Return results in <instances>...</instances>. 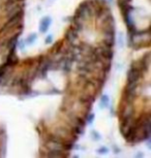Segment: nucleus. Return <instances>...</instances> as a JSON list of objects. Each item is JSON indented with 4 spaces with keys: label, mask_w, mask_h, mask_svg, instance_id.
I'll return each instance as SVG.
<instances>
[{
    "label": "nucleus",
    "mask_w": 151,
    "mask_h": 158,
    "mask_svg": "<svg viewBox=\"0 0 151 158\" xmlns=\"http://www.w3.org/2000/svg\"><path fill=\"white\" fill-rule=\"evenodd\" d=\"M75 16L80 18L86 23L93 18V6L90 0H84L79 4L78 8L75 11Z\"/></svg>",
    "instance_id": "1"
},
{
    "label": "nucleus",
    "mask_w": 151,
    "mask_h": 158,
    "mask_svg": "<svg viewBox=\"0 0 151 158\" xmlns=\"http://www.w3.org/2000/svg\"><path fill=\"white\" fill-rule=\"evenodd\" d=\"M23 18H24V14H21L20 16L14 18V19L5 21L3 23V25L0 27V37L3 36L5 33H7L8 31L13 30V29L23 27V26H24Z\"/></svg>",
    "instance_id": "2"
},
{
    "label": "nucleus",
    "mask_w": 151,
    "mask_h": 158,
    "mask_svg": "<svg viewBox=\"0 0 151 158\" xmlns=\"http://www.w3.org/2000/svg\"><path fill=\"white\" fill-rule=\"evenodd\" d=\"M135 113H136L135 102H127V101L121 99V106L119 110L120 121L132 118L135 116Z\"/></svg>",
    "instance_id": "3"
},
{
    "label": "nucleus",
    "mask_w": 151,
    "mask_h": 158,
    "mask_svg": "<svg viewBox=\"0 0 151 158\" xmlns=\"http://www.w3.org/2000/svg\"><path fill=\"white\" fill-rule=\"evenodd\" d=\"M150 61H151V54H150L149 52H148L145 55L142 56L140 59L132 61L131 67L137 68V69H140L143 73H147L148 70H149Z\"/></svg>",
    "instance_id": "4"
},
{
    "label": "nucleus",
    "mask_w": 151,
    "mask_h": 158,
    "mask_svg": "<svg viewBox=\"0 0 151 158\" xmlns=\"http://www.w3.org/2000/svg\"><path fill=\"white\" fill-rule=\"evenodd\" d=\"M94 53L100 59H105V60H112L114 56V51L112 47H108L102 43L94 48Z\"/></svg>",
    "instance_id": "5"
},
{
    "label": "nucleus",
    "mask_w": 151,
    "mask_h": 158,
    "mask_svg": "<svg viewBox=\"0 0 151 158\" xmlns=\"http://www.w3.org/2000/svg\"><path fill=\"white\" fill-rule=\"evenodd\" d=\"M64 40H65L67 44H70V46H77V44H80L79 40V33L77 31L73 30V28H69L65 31V34H64Z\"/></svg>",
    "instance_id": "6"
},
{
    "label": "nucleus",
    "mask_w": 151,
    "mask_h": 158,
    "mask_svg": "<svg viewBox=\"0 0 151 158\" xmlns=\"http://www.w3.org/2000/svg\"><path fill=\"white\" fill-rule=\"evenodd\" d=\"M144 77V73H142L140 69L137 68H132L131 67L127 71L126 74V80L127 83H132V82H141L142 77Z\"/></svg>",
    "instance_id": "7"
},
{
    "label": "nucleus",
    "mask_w": 151,
    "mask_h": 158,
    "mask_svg": "<svg viewBox=\"0 0 151 158\" xmlns=\"http://www.w3.org/2000/svg\"><path fill=\"white\" fill-rule=\"evenodd\" d=\"M44 147H45L47 150H50V151L69 152V151H67V149L65 148V146L59 144V143L50 141V139H44Z\"/></svg>",
    "instance_id": "8"
},
{
    "label": "nucleus",
    "mask_w": 151,
    "mask_h": 158,
    "mask_svg": "<svg viewBox=\"0 0 151 158\" xmlns=\"http://www.w3.org/2000/svg\"><path fill=\"white\" fill-rule=\"evenodd\" d=\"M20 60H19V57L17 56V51H10L7 52V55L5 57V61H4V64L7 65L10 67H14L19 63Z\"/></svg>",
    "instance_id": "9"
},
{
    "label": "nucleus",
    "mask_w": 151,
    "mask_h": 158,
    "mask_svg": "<svg viewBox=\"0 0 151 158\" xmlns=\"http://www.w3.org/2000/svg\"><path fill=\"white\" fill-rule=\"evenodd\" d=\"M52 24V19L50 17H44L43 19L40 20V26H38V30H40V33H46L47 31L49 30L50 26Z\"/></svg>",
    "instance_id": "10"
},
{
    "label": "nucleus",
    "mask_w": 151,
    "mask_h": 158,
    "mask_svg": "<svg viewBox=\"0 0 151 158\" xmlns=\"http://www.w3.org/2000/svg\"><path fill=\"white\" fill-rule=\"evenodd\" d=\"M123 17V20H124V23H125L127 29H128V33L129 32H134L136 31V25H135V22L132 20V18L131 16V13L129 14H125V15H122Z\"/></svg>",
    "instance_id": "11"
},
{
    "label": "nucleus",
    "mask_w": 151,
    "mask_h": 158,
    "mask_svg": "<svg viewBox=\"0 0 151 158\" xmlns=\"http://www.w3.org/2000/svg\"><path fill=\"white\" fill-rule=\"evenodd\" d=\"M102 44L113 48L115 44V33H103Z\"/></svg>",
    "instance_id": "12"
},
{
    "label": "nucleus",
    "mask_w": 151,
    "mask_h": 158,
    "mask_svg": "<svg viewBox=\"0 0 151 158\" xmlns=\"http://www.w3.org/2000/svg\"><path fill=\"white\" fill-rule=\"evenodd\" d=\"M110 103V98L107 94H102L100 96V109H106L109 106Z\"/></svg>",
    "instance_id": "13"
},
{
    "label": "nucleus",
    "mask_w": 151,
    "mask_h": 158,
    "mask_svg": "<svg viewBox=\"0 0 151 158\" xmlns=\"http://www.w3.org/2000/svg\"><path fill=\"white\" fill-rule=\"evenodd\" d=\"M36 40H37V34H36V33H30V34H29L28 36H27V38H26L25 44H32Z\"/></svg>",
    "instance_id": "14"
},
{
    "label": "nucleus",
    "mask_w": 151,
    "mask_h": 158,
    "mask_svg": "<svg viewBox=\"0 0 151 158\" xmlns=\"http://www.w3.org/2000/svg\"><path fill=\"white\" fill-rule=\"evenodd\" d=\"M94 118H95V115H94V113H90V114H87V116L85 117V122L87 124H91L93 122Z\"/></svg>",
    "instance_id": "15"
},
{
    "label": "nucleus",
    "mask_w": 151,
    "mask_h": 158,
    "mask_svg": "<svg viewBox=\"0 0 151 158\" xmlns=\"http://www.w3.org/2000/svg\"><path fill=\"white\" fill-rule=\"evenodd\" d=\"M96 153L97 154H100V155H105V154H108L109 153V149L105 147V146H103V147H100L99 149H97L96 150Z\"/></svg>",
    "instance_id": "16"
},
{
    "label": "nucleus",
    "mask_w": 151,
    "mask_h": 158,
    "mask_svg": "<svg viewBox=\"0 0 151 158\" xmlns=\"http://www.w3.org/2000/svg\"><path fill=\"white\" fill-rule=\"evenodd\" d=\"M91 135H92V139H94V141H99V139H100V135L97 132L96 130L91 131Z\"/></svg>",
    "instance_id": "17"
},
{
    "label": "nucleus",
    "mask_w": 151,
    "mask_h": 158,
    "mask_svg": "<svg viewBox=\"0 0 151 158\" xmlns=\"http://www.w3.org/2000/svg\"><path fill=\"white\" fill-rule=\"evenodd\" d=\"M52 43H53V35L52 34H49L48 36L46 37L45 44H52Z\"/></svg>",
    "instance_id": "18"
},
{
    "label": "nucleus",
    "mask_w": 151,
    "mask_h": 158,
    "mask_svg": "<svg viewBox=\"0 0 151 158\" xmlns=\"http://www.w3.org/2000/svg\"><path fill=\"white\" fill-rule=\"evenodd\" d=\"M119 40H120V47H122V43H123V38H122V33H119Z\"/></svg>",
    "instance_id": "19"
},
{
    "label": "nucleus",
    "mask_w": 151,
    "mask_h": 158,
    "mask_svg": "<svg viewBox=\"0 0 151 158\" xmlns=\"http://www.w3.org/2000/svg\"><path fill=\"white\" fill-rule=\"evenodd\" d=\"M113 149H114L115 153H119V152H120V149H117L116 147H115V146H113Z\"/></svg>",
    "instance_id": "20"
},
{
    "label": "nucleus",
    "mask_w": 151,
    "mask_h": 158,
    "mask_svg": "<svg viewBox=\"0 0 151 158\" xmlns=\"http://www.w3.org/2000/svg\"><path fill=\"white\" fill-rule=\"evenodd\" d=\"M137 157H143V154H142V153H138Z\"/></svg>",
    "instance_id": "21"
},
{
    "label": "nucleus",
    "mask_w": 151,
    "mask_h": 158,
    "mask_svg": "<svg viewBox=\"0 0 151 158\" xmlns=\"http://www.w3.org/2000/svg\"><path fill=\"white\" fill-rule=\"evenodd\" d=\"M108 1H110V2H112V1H113V0H108Z\"/></svg>",
    "instance_id": "22"
},
{
    "label": "nucleus",
    "mask_w": 151,
    "mask_h": 158,
    "mask_svg": "<svg viewBox=\"0 0 151 158\" xmlns=\"http://www.w3.org/2000/svg\"><path fill=\"white\" fill-rule=\"evenodd\" d=\"M128 1H129V2H132V0H128Z\"/></svg>",
    "instance_id": "23"
}]
</instances>
